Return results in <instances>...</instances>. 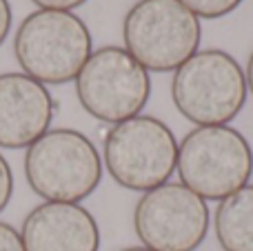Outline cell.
<instances>
[{"label":"cell","instance_id":"9c48e42d","mask_svg":"<svg viewBox=\"0 0 253 251\" xmlns=\"http://www.w3.org/2000/svg\"><path fill=\"white\" fill-rule=\"evenodd\" d=\"M53 98L42 83L27 74H0V147L27 149L49 131Z\"/></svg>","mask_w":253,"mask_h":251},{"label":"cell","instance_id":"6da1fadb","mask_svg":"<svg viewBox=\"0 0 253 251\" xmlns=\"http://www.w3.org/2000/svg\"><path fill=\"white\" fill-rule=\"evenodd\" d=\"M91 34L71 11L38 9L18 25L13 53L27 76L42 84L76 80L91 56Z\"/></svg>","mask_w":253,"mask_h":251},{"label":"cell","instance_id":"8992f818","mask_svg":"<svg viewBox=\"0 0 253 251\" xmlns=\"http://www.w3.org/2000/svg\"><path fill=\"white\" fill-rule=\"evenodd\" d=\"M178 163V140L162 120L133 116L109 129L105 167L120 187L149 191L169 182Z\"/></svg>","mask_w":253,"mask_h":251},{"label":"cell","instance_id":"4fadbf2b","mask_svg":"<svg viewBox=\"0 0 253 251\" xmlns=\"http://www.w3.org/2000/svg\"><path fill=\"white\" fill-rule=\"evenodd\" d=\"M11 194H13V173L9 163L4 160V156L0 154V213L7 209Z\"/></svg>","mask_w":253,"mask_h":251},{"label":"cell","instance_id":"5b68a950","mask_svg":"<svg viewBox=\"0 0 253 251\" xmlns=\"http://www.w3.org/2000/svg\"><path fill=\"white\" fill-rule=\"evenodd\" d=\"M125 49L147 71H173L200 47L202 25L178 0H138L123 22Z\"/></svg>","mask_w":253,"mask_h":251},{"label":"cell","instance_id":"ac0fdd59","mask_svg":"<svg viewBox=\"0 0 253 251\" xmlns=\"http://www.w3.org/2000/svg\"><path fill=\"white\" fill-rule=\"evenodd\" d=\"M120 251H151L147 247H126V249H120Z\"/></svg>","mask_w":253,"mask_h":251},{"label":"cell","instance_id":"52a82bcc","mask_svg":"<svg viewBox=\"0 0 253 251\" xmlns=\"http://www.w3.org/2000/svg\"><path fill=\"white\" fill-rule=\"evenodd\" d=\"M76 96L93 118L118 125L140 116L151 96V78L126 49L109 44L84 62L76 78Z\"/></svg>","mask_w":253,"mask_h":251},{"label":"cell","instance_id":"5bb4252c","mask_svg":"<svg viewBox=\"0 0 253 251\" xmlns=\"http://www.w3.org/2000/svg\"><path fill=\"white\" fill-rule=\"evenodd\" d=\"M0 251H25L20 231H16L7 222H0Z\"/></svg>","mask_w":253,"mask_h":251},{"label":"cell","instance_id":"3957f363","mask_svg":"<svg viewBox=\"0 0 253 251\" xmlns=\"http://www.w3.org/2000/svg\"><path fill=\"white\" fill-rule=\"evenodd\" d=\"M247 91L240 62L222 49L196 51L171 80L175 109L198 127L231 123L245 107Z\"/></svg>","mask_w":253,"mask_h":251},{"label":"cell","instance_id":"30bf717a","mask_svg":"<svg viewBox=\"0 0 253 251\" xmlns=\"http://www.w3.org/2000/svg\"><path fill=\"white\" fill-rule=\"evenodd\" d=\"M25 251H98L100 229L91 211L76 203H42L22 220Z\"/></svg>","mask_w":253,"mask_h":251},{"label":"cell","instance_id":"e0dca14e","mask_svg":"<svg viewBox=\"0 0 253 251\" xmlns=\"http://www.w3.org/2000/svg\"><path fill=\"white\" fill-rule=\"evenodd\" d=\"M245 78H247V89L253 93V51H251V56H249V62H247Z\"/></svg>","mask_w":253,"mask_h":251},{"label":"cell","instance_id":"277c9868","mask_svg":"<svg viewBox=\"0 0 253 251\" xmlns=\"http://www.w3.org/2000/svg\"><path fill=\"white\" fill-rule=\"evenodd\" d=\"M175 171L200 198L224 200L249 185L253 151L249 140L229 125L196 127L178 145Z\"/></svg>","mask_w":253,"mask_h":251},{"label":"cell","instance_id":"2e32d148","mask_svg":"<svg viewBox=\"0 0 253 251\" xmlns=\"http://www.w3.org/2000/svg\"><path fill=\"white\" fill-rule=\"evenodd\" d=\"M11 7H9V0H0V44L4 42V38L9 36V29H11Z\"/></svg>","mask_w":253,"mask_h":251},{"label":"cell","instance_id":"7a4b0ae2","mask_svg":"<svg viewBox=\"0 0 253 251\" xmlns=\"http://www.w3.org/2000/svg\"><path fill=\"white\" fill-rule=\"evenodd\" d=\"M25 176L34 194L47 203L89 198L102 180L96 145L76 129H49L25 154Z\"/></svg>","mask_w":253,"mask_h":251},{"label":"cell","instance_id":"9a60e30c","mask_svg":"<svg viewBox=\"0 0 253 251\" xmlns=\"http://www.w3.org/2000/svg\"><path fill=\"white\" fill-rule=\"evenodd\" d=\"M40 9H51V11H71L76 7H83L87 0H31Z\"/></svg>","mask_w":253,"mask_h":251},{"label":"cell","instance_id":"7c38bea8","mask_svg":"<svg viewBox=\"0 0 253 251\" xmlns=\"http://www.w3.org/2000/svg\"><path fill=\"white\" fill-rule=\"evenodd\" d=\"M178 2H182L198 18L215 20V18H222L227 13L236 11L242 4V0H178Z\"/></svg>","mask_w":253,"mask_h":251},{"label":"cell","instance_id":"8fae6325","mask_svg":"<svg viewBox=\"0 0 253 251\" xmlns=\"http://www.w3.org/2000/svg\"><path fill=\"white\" fill-rule=\"evenodd\" d=\"M213 229L222 251H253V185L220 200Z\"/></svg>","mask_w":253,"mask_h":251},{"label":"cell","instance_id":"ba28073f","mask_svg":"<svg viewBox=\"0 0 253 251\" xmlns=\"http://www.w3.org/2000/svg\"><path fill=\"white\" fill-rule=\"evenodd\" d=\"M133 229L151 251H196L209 231V207L182 182H165L135 203Z\"/></svg>","mask_w":253,"mask_h":251}]
</instances>
